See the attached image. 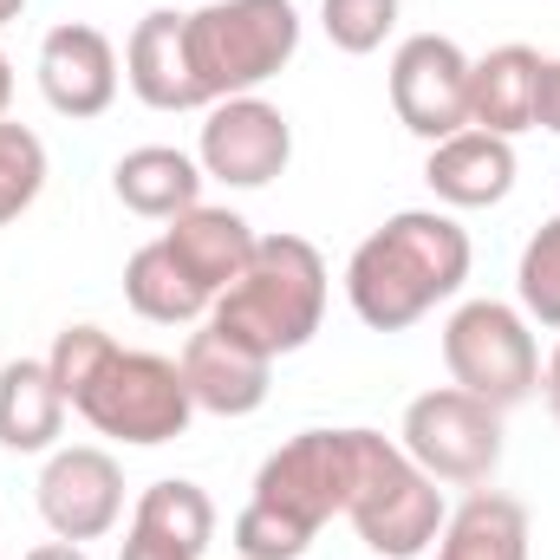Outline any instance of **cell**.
Listing matches in <instances>:
<instances>
[{"label": "cell", "mask_w": 560, "mask_h": 560, "mask_svg": "<svg viewBox=\"0 0 560 560\" xmlns=\"http://www.w3.org/2000/svg\"><path fill=\"white\" fill-rule=\"evenodd\" d=\"M469 229L450 209H398L372 229L346 261V300L372 332H405L423 313L463 293L469 280Z\"/></svg>", "instance_id": "obj_1"}, {"label": "cell", "mask_w": 560, "mask_h": 560, "mask_svg": "<svg viewBox=\"0 0 560 560\" xmlns=\"http://www.w3.org/2000/svg\"><path fill=\"white\" fill-rule=\"evenodd\" d=\"M209 319L268 359L313 346V332L326 319V255L306 235H261L255 261L242 268L229 293H215Z\"/></svg>", "instance_id": "obj_2"}, {"label": "cell", "mask_w": 560, "mask_h": 560, "mask_svg": "<svg viewBox=\"0 0 560 560\" xmlns=\"http://www.w3.org/2000/svg\"><path fill=\"white\" fill-rule=\"evenodd\" d=\"M346 522L359 528V541L378 560H418L443 535L450 502H443L436 476H423L385 430H352V495H346Z\"/></svg>", "instance_id": "obj_3"}, {"label": "cell", "mask_w": 560, "mask_h": 560, "mask_svg": "<svg viewBox=\"0 0 560 560\" xmlns=\"http://www.w3.org/2000/svg\"><path fill=\"white\" fill-rule=\"evenodd\" d=\"M189 66L209 105L248 98L300 52V7L293 0H209L183 20Z\"/></svg>", "instance_id": "obj_4"}, {"label": "cell", "mask_w": 560, "mask_h": 560, "mask_svg": "<svg viewBox=\"0 0 560 560\" xmlns=\"http://www.w3.org/2000/svg\"><path fill=\"white\" fill-rule=\"evenodd\" d=\"M72 411L92 423L98 436H112V443L156 450V443H176V436L189 430L196 398H189V385H183V365H176V359L112 346V352L98 359V372L79 385Z\"/></svg>", "instance_id": "obj_5"}, {"label": "cell", "mask_w": 560, "mask_h": 560, "mask_svg": "<svg viewBox=\"0 0 560 560\" xmlns=\"http://www.w3.org/2000/svg\"><path fill=\"white\" fill-rule=\"evenodd\" d=\"M443 365H450V385L495 405V411H515L541 392V346H535V326L522 306L509 300H463L450 319H443Z\"/></svg>", "instance_id": "obj_6"}, {"label": "cell", "mask_w": 560, "mask_h": 560, "mask_svg": "<svg viewBox=\"0 0 560 560\" xmlns=\"http://www.w3.org/2000/svg\"><path fill=\"white\" fill-rule=\"evenodd\" d=\"M398 450L418 463L423 476L476 489L502 463V411L469 398V392H456V385L418 392L405 405V423H398Z\"/></svg>", "instance_id": "obj_7"}, {"label": "cell", "mask_w": 560, "mask_h": 560, "mask_svg": "<svg viewBox=\"0 0 560 560\" xmlns=\"http://www.w3.org/2000/svg\"><path fill=\"white\" fill-rule=\"evenodd\" d=\"M346 495H352V430H300L255 469L248 502L319 535L332 515H346Z\"/></svg>", "instance_id": "obj_8"}, {"label": "cell", "mask_w": 560, "mask_h": 560, "mask_svg": "<svg viewBox=\"0 0 560 560\" xmlns=\"http://www.w3.org/2000/svg\"><path fill=\"white\" fill-rule=\"evenodd\" d=\"M392 112L423 143L469 131V52L450 33H411L392 52Z\"/></svg>", "instance_id": "obj_9"}, {"label": "cell", "mask_w": 560, "mask_h": 560, "mask_svg": "<svg viewBox=\"0 0 560 560\" xmlns=\"http://www.w3.org/2000/svg\"><path fill=\"white\" fill-rule=\"evenodd\" d=\"M196 163H202L209 183H229V189H268L280 170L293 163V125H287V112L268 105L261 92H248V98H222V105H209V118H202Z\"/></svg>", "instance_id": "obj_10"}, {"label": "cell", "mask_w": 560, "mask_h": 560, "mask_svg": "<svg viewBox=\"0 0 560 560\" xmlns=\"http://www.w3.org/2000/svg\"><path fill=\"white\" fill-rule=\"evenodd\" d=\"M39 515L59 541H105L125 515V469L112 450L98 443H72V450H52L46 469H39Z\"/></svg>", "instance_id": "obj_11"}, {"label": "cell", "mask_w": 560, "mask_h": 560, "mask_svg": "<svg viewBox=\"0 0 560 560\" xmlns=\"http://www.w3.org/2000/svg\"><path fill=\"white\" fill-rule=\"evenodd\" d=\"M39 92L59 118L85 125V118H105L118 105V46L85 26V20H59L46 39H39Z\"/></svg>", "instance_id": "obj_12"}, {"label": "cell", "mask_w": 560, "mask_h": 560, "mask_svg": "<svg viewBox=\"0 0 560 560\" xmlns=\"http://www.w3.org/2000/svg\"><path fill=\"white\" fill-rule=\"evenodd\" d=\"M176 365H183V385H189L196 411H209V418H255L275 392V359L255 352L248 339L222 332L215 319H202L189 332Z\"/></svg>", "instance_id": "obj_13"}, {"label": "cell", "mask_w": 560, "mask_h": 560, "mask_svg": "<svg viewBox=\"0 0 560 560\" xmlns=\"http://www.w3.org/2000/svg\"><path fill=\"white\" fill-rule=\"evenodd\" d=\"M183 20L189 13H176V7H150L125 39V85L150 112H209V98L196 85V66H189Z\"/></svg>", "instance_id": "obj_14"}, {"label": "cell", "mask_w": 560, "mask_h": 560, "mask_svg": "<svg viewBox=\"0 0 560 560\" xmlns=\"http://www.w3.org/2000/svg\"><path fill=\"white\" fill-rule=\"evenodd\" d=\"M215 541V502L202 482H183V476H163L150 482L131 509V535H125V555L118 560H202Z\"/></svg>", "instance_id": "obj_15"}, {"label": "cell", "mask_w": 560, "mask_h": 560, "mask_svg": "<svg viewBox=\"0 0 560 560\" xmlns=\"http://www.w3.org/2000/svg\"><path fill=\"white\" fill-rule=\"evenodd\" d=\"M515 170H522L515 143L495 138V131H476V125L430 143V156H423V183H430V196L443 209H495V202H509Z\"/></svg>", "instance_id": "obj_16"}, {"label": "cell", "mask_w": 560, "mask_h": 560, "mask_svg": "<svg viewBox=\"0 0 560 560\" xmlns=\"http://www.w3.org/2000/svg\"><path fill=\"white\" fill-rule=\"evenodd\" d=\"M535 92H541V52L509 39L482 59H469V125L495 131V138H522L535 131Z\"/></svg>", "instance_id": "obj_17"}, {"label": "cell", "mask_w": 560, "mask_h": 560, "mask_svg": "<svg viewBox=\"0 0 560 560\" xmlns=\"http://www.w3.org/2000/svg\"><path fill=\"white\" fill-rule=\"evenodd\" d=\"M202 163L189 156V150H176V143H138V150H125L118 163H112V189H118V202L143 215V222H176L183 209H196L202 202Z\"/></svg>", "instance_id": "obj_18"}, {"label": "cell", "mask_w": 560, "mask_h": 560, "mask_svg": "<svg viewBox=\"0 0 560 560\" xmlns=\"http://www.w3.org/2000/svg\"><path fill=\"white\" fill-rule=\"evenodd\" d=\"M163 242H170V255L202 280L209 293H229V287L242 280V268L255 261V242H261V235L248 229V215L196 202V209H183V215L163 229Z\"/></svg>", "instance_id": "obj_19"}, {"label": "cell", "mask_w": 560, "mask_h": 560, "mask_svg": "<svg viewBox=\"0 0 560 560\" xmlns=\"http://www.w3.org/2000/svg\"><path fill=\"white\" fill-rule=\"evenodd\" d=\"M66 392L52 385L46 359H13L0 365V450L13 456H46L66 430Z\"/></svg>", "instance_id": "obj_20"}, {"label": "cell", "mask_w": 560, "mask_h": 560, "mask_svg": "<svg viewBox=\"0 0 560 560\" xmlns=\"http://www.w3.org/2000/svg\"><path fill=\"white\" fill-rule=\"evenodd\" d=\"M125 300H131V313L150 319V326H202V319H209V306H215V293H209L202 280L170 255V242H163V235H156V242H143L138 255L125 261Z\"/></svg>", "instance_id": "obj_21"}, {"label": "cell", "mask_w": 560, "mask_h": 560, "mask_svg": "<svg viewBox=\"0 0 560 560\" xmlns=\"http://www.w3.org/2000/svg\"><path fill=\"white\" fill-rule=\"evenodd\" d=\"M528 509L502 489H476L463 509H450L436 560H528Z\"/></svg>", "instance_id": "obj_22"}, {"label": "cell", "mask_w": 560, "mask_h": 560, "mask_svg": "<svg viewBox=\"0 0 560 560\" xmlns=\"http://www.w3.org/2000/svg\"><path fill=\"white\" fill-rule=\"evenodd\" d=\"M515 293H522L528 326L560 332V215H548V222L528 235V248H522V261H515Z\"/></svg>", "instance_id": "obj_23"}, {"label": "cell", "mask_w": 560, "mask_h": 560, "mask_svg": "<svg viewBox=\"0 0 560 560\" xmlns=\"http://www.w3.org/2000/svg\"><path fill=\"white\" fill-rule=\"evenodd\" d=\"M39 189H46V143H39V131L0 118V229L20 222L39 202Z\"/></svg>", "instance_id": "obj_24"}, {"label": "cell", "mask_w": 560, "mask_h": 560, "mask_svg": "<svg viewBox=\"0 0 560 560\" xmlns=\"http://www.w3.org/2000/svg\"><path fill=\"white\" fill-rule=\"evenodd\" d=\"M398 7L405 0H319V26H326V39L339 52L365 59L398 33Z\"/></svg>", "instance_id": "obj_25"}, {"label": "cell", "mask_w": 560, "mask_h": 560, "mask_svg": "<svg viewBox=\"0 0 560 560\" xmlns=\"http://www.w3.org/2000/svg\"><path fill=\"white\" fill-rule=\"evenodd\" d=\"M306 548H313V535L275 509H261V502H248L235 515V555L242 560H300Z\"/></svg>", "instance_id": "obj_26"}, {"label": "cell", "mask_w": 560, "mask_h": 560, "mask_svg": "<svg viewBox=\"0 0 560 560\" xmlns=\"http://www.w3.org/2000/svg\"><path fill=\"white\" fill-rule=\"evenodd\" d=\"M112 346H118V339H112L105 326H85V319H79V326H66V332L52 339V352H46V372H52V385L66 392V405L79 398V385L98 372V359H105Z\"/></svg>", "instance_id": "obj_27"}, {"label": "cell", "mask_w": 560, "mask_h": 560, "mask_svg": "<svg viewBox=\"0 0 560 560\" xmlns=\"http://www.w3.org/2000/svg\"><path fill=\"white\" fill-rule=\"evenodd\" d=\"M535 125L560 138V59H541V92H535Z\"/></svg>", "instance_id": "obj_28"}, {"label": "cell", "mask_w": 560, "mask_h": 560, "mask_svg": "<svg viewBox=\"0 0 560 560\" xmlns=\"http://www.w3.org/2000/svg\"><path fill=\"white\" fill-rule=\"evenodd\" d=\"M541 398H548V411H555V423H560V346L548 352V365H541Z\"/></svg>", "instance_id": "obj_29"}, {"label": "cell", "mask_w": 560, "mask_h": 560, "mask_svg": "<svg viewBox=\"0 0 560 560\" xmlns=\"http://www.w3.org/2000/svg\"><path fill=\"white\" fill-rule=\"evenodd\" d=\"M26 560H92V555H85L79 541H59V535H52V541H39V548H33Z\"/></svg>", "instance_id": "obj_30"}, {"label": "cell", "mask_w": 560, "mask_h": 560, "mask_svg": "<svg viewBox=\"0 0 560 560\" xmlns=\"http://www.w3.org/2000/svg\"><path fill=\"white\" fill-rule=\"evenodd\" d=\"M7 105H13V59L0 52V118H7Z\"/></svg>", "instance_id": "obj_31"}, {"label": "cell", "mask_w": 560, "mask_h": 560, "mask_svg": "<svg viewBox=\"0 0 560 560\" xmlns=\"http://www.w3.org/2000/svg\"><path fill=\"white\" fill-rule=\"evenodd\" d=\"M20 13H26V0H0V26H13Z\"/></svg>", "instance_id": "obj_32"}]
</instances>
